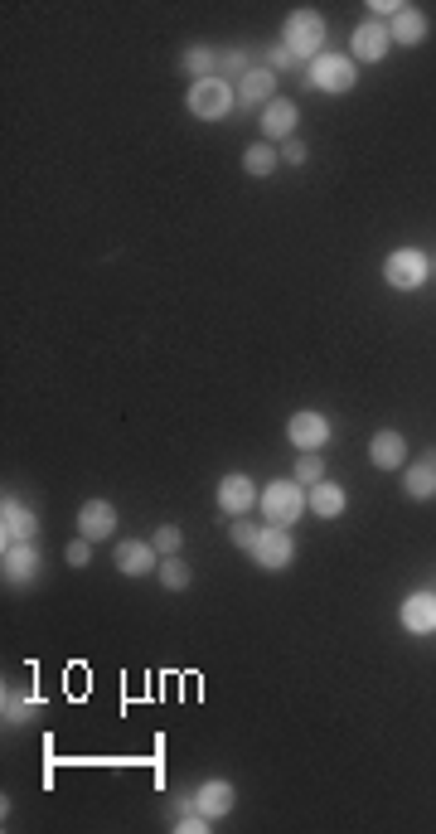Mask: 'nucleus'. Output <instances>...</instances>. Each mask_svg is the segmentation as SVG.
I'll return each instance as SVG.
<instances>
[{
  "label": "nucleus",
  "instance_id": "7",
  "mask_svg": "<svg viewBox=\"0 0 436 834\" xmlns=\"http://www.w3.org/2000/svg\"><path fill=\"white\" fill-rule=\"evenodd\" d=\"M286 437H291V447L320 451L325 442H330V422H325L320 413H296L291 422H286Z\"/></svg>",
  "mask_w": 436,
  "mask_h": 834
},
{
  "label": "nucleus",
  "instance_id": "25",
  "mask_svg": "<svg viewBox=\"0 0 436 834\" xmlns=\"http://www.w3.org/2000/svg\"><path fill=\"white\" fill-rule=\"evenodd\" d=\"M296 481L306 485V490H311V485H320L325 481V456H301V461H296Z\"/></svg>",
  "mask_w": 436,
  "mask_h": 834
},
{
  "label": "nucleus",
  "instance_id": "21",
  "mask_svg": "<svg viewBox=\"0 0 436 834\" xmlns=\"http://www.w3.org/2000/svg\"><path fill=\"white\" fill-rule=\"evenodd\" d=\"M403 485H407V495H412V500H432V495H436V461H417V466H407Z\"/></svg>",
  "mask_w": 436,
  "mask_h": 834
},
{
  "label": "nucleus",
  "instance_id": "27",
  "mask_svg": "<svg viewBox=\"0 0 436 834\" xmlns=\"http://www.w3.org/2000/svg\"><path fill=\"white\" fill-rule=\"evenodd\" d=\"M180 539H185V534H180L175 524H165V529H156V539H151V544H156V553L170 558V553H180Z\"/></svg>",
  "mask_w": 436,
  "mask_h": 834
},
{
  "label": "nucleus",
  "instance_id": "8",
  "mask_svg": "<svg viewBox=\"0 0 436 834\" xmlns=\"http://www.w3.org/2000/svg\"><path fill=\"white\" fill-rule=\"evenodd\" d=\"M257 500H262V495H257V485H252L248 476H223V481H218V510L223 514H238V519H243Z\"/></svg>",
  "mask_w": 436,
  "mask_h": 834
},
{
  "label": "nucleus",
  "instance_id": "11",
  "mask_svg": "<svg viewBox=\"0 0 436 834\" xmlns=\"http://www.w3.org/2000/svg\"><path fill=\"white\" fill-rule=\"evenodd\" d=\"M78 534H83V539H107V534H117V510H112L107 500H88V505L78 510Z\"/></svg>",
  "mask_w": 436,
  "mask_h": 834
},
{
  "label": "nucleus",
  "instance_id": "10",
  "mask_svg": "<svg viewBox=\"0 0 436 834\" xmlns=\"http://www.w3.org/2000/svg\"><path fill=\"white\" fill-rule=\"evenodd\" d=\"M403 626L412 636H432L436 631V592H412L403 602Z\"/></svg>",
  "mask_w": 436,
  "mask_h": 834
},
{
  "label": "nucleus",
  "instance_id": "16",
  "mask_svg": "<svg viewBox=\"0 0 436 834\" xmlns=\"http://www.w3.org/2000/svg\"><path fill=\"white\" fill-rule=\"evenodd\" d=\"M369 456H374L378 471H398V466H403V456H407L403 432H378L374 442H369Z\"/></svg>",
  "mask_w": 436,
  "mask_h": 834
},
{
  "label": "nucleus",
  "instance_id": "20",
  "mask_svg": "<svg viewBox=\"0 0 436 834\" xmlns=\"http://www.w3.org/2000/svg\"><path fill=\"white\" fill-rule=\"evenodd\" d=\"M306 500H311V510L320 514V519H335V514H344V490L335 481H320L306 490Z\"/></svg>",
  "mask_w": 436,
  "mask_h": 834
},
{
  "label": "nucleus",
  "instance_id": "12",
  "mask_svg": "<svg viewBox=\"0 0 436 834\" xmlns=\"http://www.w3.org/2000/svg\"><path fill=\"white\" fill-rule=\"evenodd\" d=\"M0 529H5V544H25V539L39 534V519H34L20 500H5V505H0Z\"/></svg>",
  "mask_w": 436,
  "mask_h": 834
},
{
  "label": "nucleus",
  "instance_id": "26",
  "mask_svg": "<svg viewBox=\"0 0 436 834\" xmlns=\"http://www.w3.org/2000/svg\"><path fill=\"white\" fill-rule=\"evenodd\" d=\"M228 539H233L238 548H248V553H252V548H257V539H262V529H252L248 519H238V524L228 529Z\"/></svg>",
  "mask_w": 436,
  "mask_h": 834
},
{
  "label": "nucleus",
  "instance_id": "18",
  "mask_svg": "<svg viewBox=\"0 0 436 834\" xmlns=\"http://www.w3.org/2000/svg\"><path fill=\"white\" fill-rule=\"evenodd\" d=\"M388 34H393L398 44H422V39H427V15H422L417 5H403V10L393 15Z\"/></svg>",
  "mask_w": 436,
  "mask_h": 834
},
{
  "label": "nucleus",
  "instance_id": "5",
  "mask_svg": "<svg viewBox=\"0 0 436 834\" xmlns=\"http://www.w3.org/2000/svg\"><path fill=\"white\" fill-rule=\"evenodd\" d=\"M354 78H359V68H354V59H344V54H320L311 64V83L325 88V93H349Z\"/></svg>",
  "mask_w": 436,
  "mask_h": 834
},
{
  "label": "nucleus",
  "instance_id": "13",
  "mask_svg": "<svg viewBox=\"0 0 436 834\" xmlns=\"http://www.w3.org/2000/svg\"><path fill=\"white\" fill-rule=\"evenodd\" d=\"M117 568H122L126 578H146V573H156V544H136V539L117 544Z\"/></svg>",
  "mask_w": 436,
  "mask_h": 834
},
{
  "label": "nucleus",
  "instance_id": "6",
  "mask_svg": "<svg viewBox=\"0 0 436 834\" xmlns=\"http://www.w3.org/2000/svg\"><path fill=\"white\" fill-rule=\"evenodd\" d=\"M252 558H257L262 568L281 573V568H291V558H296V544H291V534H286L281 524H267V529H262V539H257V548H252Z\"/></svg>",
  "mask_w": 436,
  "mask_h": 834
},
{
  "label": "nucleus",
  "instance_id": "23",
  "mask_svg": "<svg viewBox=\"0 0 436 834\" xmlns=\"http://www.w3.org/2000/svg\"><path fill=\"white\" fill-rule=\"evenodd\" d=\"M160 582H165L170 592H185V587H189V563L170 553V558H165V568H160Z\"/></svg>",
  "mask_w": 436,
  "mask_h": 834
},
{
  "label": "nucleus",
  "instance_id": "19",
  "mask_svg": "<svg viewBox=\"0 0 436 834\" xmlns=\"http://www.w3.org/2000/svg\"><path fill=\"white\" fill-rule=\"evenodd\" d=\"M272 93H277L272 68H248V73L238 78V97H243V102H272Z\"/></svg>",
  "mask_w": 436,
  "mask_h": 834
},
{
  "label": "nucleus",
  "instance_id": "22",
  "mask_svg": "<svg viewBox=\"0 0 436 834\" xmlns=\"http://www.w3.org/2000/svg\"><path fill=\"white\" fill-rule=\"evenodd\" d=\"M277 165H281V151H272V146H252L248 156H243V170H248V175H257V180H267Z\"/></svg>",
  "mask_w": 436,
  "mask_h": 834
},
{
  "label": "nucleus",
  "instance_id": "29",
  "mask_svg": "<svg viewBox=\"0 0 436 834\" xmlns=\"http://www.w3.org/2000/svg\"><path fill=\"white\" fill-rule=\"evenodd\" d=\"M63 558H68V563H73V568H83V563H88V558H93V539H73V544L63 548Z\"/></svg>",
  "mask_w": 436,
  "mask_h": 834
},
{
  "label": "nucleus",
  "instance_id": "9",
  "mask_svg": "<svg viewBox=\"0 0 436 834\" xmlns=\"http://www.w3.org/2000/svg\"><path fill=\"white\" fill-rule=\"evenodd\" d=\"M388 44H393L388 25H378V20H364V25L354 30V59H359V64H378V59L388 54Z\"/></svg>",
  "mask_w": 436,
  "mask_h": 834
},
{
  "label": "nucleus",
  "instance_id": "3",
  "mask_svg": "<svg viewBox=\"0 0 436 834\" xmlns=\"http://www.w3.org/2000/svg\"><path fill=\"white\" fill-rule=\"evenodd\" d=\"M427 272H432V262L417 253V248H398V253H388V262H383V282L398 291H417L427 282Z\"/></svg>",
  "mask_w": 436,
  "mask_h": 834
},
{
  "label": "nucleus",
  "instance_id": "31",
  "mask_svg": "<svg viewBox=\"0 0 436 834\" xmlns=\"http://www.w3.org/2000/svg\"><path fill=\"white\" fill-rule=\"evenodd\" d=\"M281 161H286V165H301V161H306V146L286 141V146H281Z\"/></svg>",
  "mask_w": 436,
  "mask_h": 834
},
{
  "label": "nucleus",
  "instance_id": "4",
  "mask_svg": "<svg viewBox=\"0 0 436 834\" xmlns=\"http://www.w3.org/2000/svg\"><path fill=\"white\" fill-rule=\"evenodd\" d=\"M189 112H194L199 122H218V117H228V112H233V88H228L223 78H204V83H194V88H189Z\"/></svg>",
  "mask_w": 436,
  "mask_h": 834
},
{
  "label": "nucleus",
  "instance_id": "2",
  "mask_svg": "<svg viewBox=\"0 0 436 834\" xmlns=\"http://www.w3.org/2000/svg\"><path fill=\"white\" fill-rule=\"evenodd\" d=\"M320 44H325V20L315 10H291L286 15V49L296 59H320Z\"/></svg>",
  "mask_w": 436,
  "mask_h": 834
},
{
  "label": "nucleus",
  "instance_id": "14",
  "mask_svg": "<svg viewBox=\"0 0 436 834\" xmlns=\"http://www.w3.org/2000/svg\"><path fill=\"white\" fill-rule=\"evenodd\" d=\"M233 801H238V791H233L228 781H204V786L194 791V805H199L209 820H223V815L233 810Z\"/></svg>",
  "mask_w": 436,
  "mask_h": 834
},
{
  "label": "nucleus",
  "instance_id": "17",
  "mask_svg": "<svg viewBox=\"0 0 436 834\" xmlns=\"http://www.w3.org/2000/svg\"><path fill=\"white\" fill-rule=\"evenodd\" d=\"M296 122H301V112H296V102H267V112H262V131L272 136V141H281V136H291L296 131Z\"/></svg>",
  "mask_w": 436,
  "mask_h": 834
},
{
  "label": "nucleus",
  "instance_id": "15",
  "mask_svg": "<svg viewBox=\"0 0 436 834\" xmlns=\"http://www.w3.org/2000/svg\"><path fill=\"white\" fill-rule=\"evenodd\" d=\"M39 573V548L25 539V544H5V578L10 582H30Z\"/></svg>",
  "mask_w": 436,
  "mask_h": 834
},
{
  "label": "nucleus",
  "instance_id": "30",
  "mask_svg": "<svg viewBox=\"0 0 436 834\" xmlns=\"http://www.w3.org/2000/svg\"><path fill=\"white\" fill-rule=\"evenodd\" d=\"M369 10H374L378 20H393V15H398V10H403V5H398V0H374V5H369Z\"/></svg>",
  "mask_w": 436,
  "mask_h": 834
},
{
  "label": "nucleus",
  "instance_id": "28",
  "mask_svg": "<svg viewBox=\"0 0 436 834\" xmlns=\"http://www.w3.org/2000/svg\"><path fill=\"white\" fill-rule=\"evenodd\" d=\"M175 830H180V834H199V830H209V815H204V810L194 805L189 815H180V820H175Z\"/></svg>",
  "mask_w": 436,
  "mask_h": 834
},
{
  "label": "nucleus",
  "instance_id": "24",
  "mask_svg": "<svg viewBox=\"0 0 436 834\" xmlns=\"http://www.w3.org/2000/svg\"><path fill=\"white\" fill-rule=\"evenodd\" d=\"M218 64V54L214 49H189L185 54V68L189 73H194V83H204V78H214V73H209V68Z\"/></svg>",
  "mask_w": 436,
  "mask_h": 834
},
{
  "label": "nucleus",
  "instance_id": "32",
  "mask_svg": "<svg viewBox=\"0 0 436 834\" xmlns=\"http://www.w3.org/2000/svg\"><path fill=\"white\" fill-rule=\"evenodd\" d=\"M272 64H277V68H291V64H296V54H291V49H277V54H272Z\"/></svg>",
  "mask_w": 436,
  "mask_h": 834
},
{
  "label": "nucleus",
  "instance_id": "1",
  "mask_svg": "<svg viewBox=\"0 0 436 834\" xmlns=\"http://www.w3.org/2000/svg\"><path fill=\"white\" fill-rule=\"evenodd\" d=\"M257 505H262V514H267V524H281V529H286V524L301 519V510H306L311 500H306V485L301 481H272L267 490H262Z\"/></svg>",
  "mask_w": 436,
  "mask_h": 834
}]
</instances>
